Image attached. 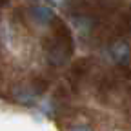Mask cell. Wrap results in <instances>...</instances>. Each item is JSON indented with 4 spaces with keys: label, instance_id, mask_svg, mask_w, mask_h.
Masks as SVG:
<instances>
[{
    "label": "cell",
    "instance_id": "cell-1",
    "mask_svg": "<svg viewBox=\"0 0 131 131\" xmlns=\"http://www.w3.org/2000/svg\"><path fill=\"white\" fill-rule=\"evenodd\" d=\"M49 27H51V31H49V35L44 42L46 58L51 66H62L75 51V42L71 37V31L64 24V20L57 15L51 20Z\"/></svg>",
    "mask_w": 131,
    "mask_h": 131
},
{
    "label": "cell",
    "instance_id": "cell-2",
    "mask_svg": "<svg viewBox=\"0 0 131 131\" xmlns=\"http://www.w3.org/2000/svg\"><path fill=\"white\" fill-rule=\"evenodd\" d=\"M109 55L120 68H124L131 58V49H129L127 42H124L122 38H115L109 42Z\"/></svg>",
    "mask_w": 131,
    "mask_h": 131
},
{
    "label": "cell",
    "instance_id": "cell-3",
    "mask_svg": "<svg viewBox=\"0 0 131 131\" xmlns=\"http://www.w3.org/2000/svg\"><path fill=\"white\" fill-rule=\"evenodd\" d=\"M68 131H93L89 126H73V127H69Z\"/></svg>",
    "mask_w": 131,
    "mask_h": 131
}]
</instances>
